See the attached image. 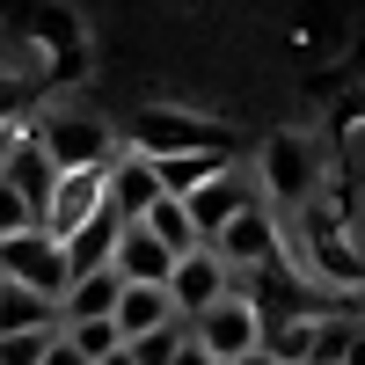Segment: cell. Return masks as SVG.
Returning <instances> with one entry per match:
<instances>
[{
  "label": "cell",
  "instance_id": "obj_1",
  "mask_svg": "<svg viewBox=\"0 0 365 365\" xmlns=\"http://www.w3.org/2000/svg\"><path fill=\"white\" fill-rule=\"evenodd\" d=\"M0 278L58 307V299H66V285H73V270H66V241L44 234V227H29V234H15V241H0Z\"/></svg>",
  "mask_w": 365,
  "mask_h": 365
},
{
  "label": "cell",
  "instance_id": "obj_2",
  "mask_svg": "<svg viewBox=\"0 0 365 365\" xmlns=\"http://www.w3.org/2000/svg\"><path fill=\"white\" fill-rule=\"evenodd\" d=\"M29 132H37V146L51 154L58 175H88V168H110L117 154H125L103 117H44V125H29Z\"/></svg>",
  "mask_w": 365,
  "mask_h": 365
},
{
  "label": "cell",
  "instance_id": "obj_3",
  "mask_svg": "<svg viewBox=\"0 0 365 365\" xmlns=\"http://www.w3.org/2000/svg\"><path fill=\"white\" fill-rule=\"evenodd\" d=\"M227 132L220 125H205V117H182V110H146L139 125H132V154L146 161H168V154H227Z\"/></svg>",
  "mask_w": 365,
  "mask_h": 365
},
{
  "label": "cell",
  "instance_id": "obj_4",
  "mask_svg": "<svg viewBox=\"0 0 365 365\" xmlns=\"http://www.w3.org/2000/svg\"><path fill=\"white\" fill-rule=\"evenodd\" d=\"M190 344L212 358V365H241L256 344H263V322H256V307L241 292H227L220 307H205L197 322H190Z\"/></svg>",
  "mask_w": 365,
  "mask_h": 365
},
{
  "label": "cell",
  "instance_id": "obj_5",
  "mask_svg": "<svg viewBox=\"0 0 365 365\" xmlns=\"http://www.w3.org/2000/svg\"><path fill=\"white\" fill-rule=\"evenodd\" d=\"M212 256L227 263V278H249V270H263V263H278V220L263 212V197L249 205V212H234V220L205 241Z\"/></svg>",
  "mask_w": 365,
  "mask_h": 365
},
{
  "label": "cell",
  "instance_id": "obj_6",
  "mask_svg": "<svg viewBox=\"0 0 365 365\" xmlns=\"http://www.w3.org/2000/svg\"><path fill=\"white\" fill-rule=\"evenodd\" d=\"M263 190L278 197V205H307L322 190V161H314V139H299V132H278V139H263Z\"/></svg>",
  "mask_w": 365,
  "mask_h": 365
},
{
  "label": "cell",
  "instance_id": "obj_7",
  "mask_svg": "<svg viewBox=\"0 0 365 365\" xmlns=\"http://www.w3.org/2000/svg\"><path fill=\"white\" fill-rule=\"evenodd\" d=\"M154 205H161V175H154V161H146V154H132V146H125V154L103 168V212H110L117 227H139Z\"/></svg>",
  "mask_w": 365,
  "mask_h": 365
},
{
  "label": "cell",
  "instance_id": "obj_8",
  "mask_svg": "<svg viewBox=\"0 0 365 365\" xmlns=\"http://www.w3.org/2000/svg\"><path fill=\"white\" fill-rule=\"evenodd\" d=\"M0 182L37 212V227H44V212H51V197H58V168H51V154L37 146V132H15V146H8V161H0Z\"/></svg>",
  "mask_w": 365,
  "mask_h": 365
},
{
  "label": "cell",
  "instance_id": "obj_9",
  "mask_svg": "<svg viewBox=\"0 0 365 365\" xmlns=\"http://www.w3.org/2000/svg\"><path fill=\"white\" fill-rule=\"evenodd\" d=\"M227 292H234V278H227V263L212 256V249L175 256V270H168V299H175V314H182V322H197L205 307H220Z\"/></svg>",
  "mask_w": 365,
  "mask_h": 365
},
{
  "label": "cell",
  "instance_id": "obj_10",
  "mask_svg": "<svg viewBox=\"0 0 365 365\" xmlns=\"http://www.w3.org/2000/svg\"><path fill=\"white\" fill-rule=\"evenodd\" d=\"M249 205H256V182L241 175L234 161H227L220 175H212L205 190H190V197H182V212H190V227H197V249H205V241H212V234H220V227L234 220V212H249Z\"/></svg>",
  "mask_w": 365,
  "mask_h": 365
},
{
  "label": "cell",
  "instance_id": "obj_11",
  "mask_svg": "<svg viewBox=\"0 0 365 365\" xmlns=\"http://www.w3.org/2000/svg\"><path fill=\"white\" fill-rule=\"evenodd\" d=\"M110 270H117L125 285H161V292H168V270H175V256H168V249H161V241L146 234V227H125V234H117V256H110Z\"/></svg>",
  "mask_w": 365,
  "mask_h": 365
},
{
  "label": "cell",
  "instance_id": "obj_12",
  "mask_svg": "<svg viewBox=\"0 0 365 365\" xmlns=\"http://www.w3.org/2000/svg\"><path fill=\"white\" fill-rule=\"evenodd\" d=\"M103 212V168H88V175H58V197H51V212H44V234H58L66 241L73 227H88Z\"/></svg>",
  "mask_w": 365,
  "mask_h": 365
},
{
  "label": "cell",
  "instance_id": "obj_13",
  "mask_svg": "<svg viewBox=\"0 0 365 365\" xmlns=\"http://www.w3.org/2000/svg\"><path fill=\"white\" fill-rule=\"evenodd\" d=\"M110 322H117V336H125V344H139V336H154V329H168V322H182V314H175V299H168L161 285H125Z\"/></svg>",
  "mask_w": 365,
  "mask_h": 365
},
{
  "label": "cell",
  "instance_id": "obj_14",
  "mask_svg": "<svg viewBox=\"0 0 365 365\" xmlns=\"http://www.w3.org/2000/svg\"><path fill=\"white\" fill-rule=\"evenodd\" d=\"M117 292H125V278H117V270L73 278L66 299H58V329H73V322H110V314H117Z\"/></svg>",
  "mask_w": 365,
  "mask_h": 365
},
{
  "label": "cell",
  "instance_id": "obj_15",
  "mask_svg": "<svg viewBox=\"0 0 365 365\" xmlns=\"http://www.w3.org/2000/svg\"><path fill=\"white\" fill-rule=\"evenodd\" d=\"M117 234H125V227H117L110 212H96L88 227H73V234H66V270H73V278H96V270H110Z\"/></svg>",
  "mask_w": 365,
  "mask_h": 365
},
{
  "label": "cell",
  "instance_id": "obj_16",
  "mask_svg": "<svg viewBox=\"0 0 365 365\" xmlns=\"http://www.w3.org/2000/svg\"><path fill=\"white\" fill-rule=\"evenodd\" d=\"M44 329H58V307L0 278V336H44Z\"/></svg>",
  "mask_w": 365,
  "mask_h": 365
},
{
  "label": "cell",
  "instance_id": "obj_17",
  "mask_svg": "<svg viewBox=\"0 0 365 365\" xmlns=\"http://www.w3.org/2000/svg\"><path fill=\"white\" fill-rule=\"evenodd\" d=\"M227 168V154H168V161H154V175H161V197H190V190H205L212 175Z\"/></svg>",
  "mask_w": 365,
  "mask_h": 365
},
{
  "label": "cell",
  "instance_id": "obj_18",
  "mask_svg": "<svg viewBox=\"0 0 365 365\" xmlns=\"http://www.w3.org/2000/svg\"><path fill=\"white\" fill-rule=\"evenodd\" d=\"M139 227H146V234H154V241H161V249H168V256H190V249H197V227H190V212H182L175 197H161V205H154V212H146V220H139Z\"/></svg>",
  "mask_w": 365,
  "mask_h": 365
},
{
  "label": "cell",
  "instance_id": "obj_19",
  "mask_svg": "<svg viewBox=\"0 0 365 365\" xmlns=\"http://www.w3.org/2000/svg\"><path fill=\"white\" fill-rule=\"evenodd\" d=\"M263 358H278V365H307L314 358V314L307 322H278V329H263Z\"/></svg>",
  "mask_w": 365,
  "mask_h": 365
},
{
  "label": "cell",
  "instance_id": "obj_20",
  "mask_svg": "<svg viewBox=\"0 0 365 365\" xmlns=\"http://www.w3.org/2000/svg\"><path fill=\"white\" fill-rule=\"evenodd\" d=\"M66 344L81 351V365H103L110 351H125V336H117V322H73Z\"/></svg>",
  "mask_w": 365,
  "mask_h": 365
},
{
  "label": "cell",
  "instance_id": "obj_21",
  "mask_svg": "<svg viewBox=\"0 0 365 365\" xmlns=\"http://www.w3.org/2000/svg\"><path fill=\"white\" fill-rule=\"evenodd\" d=\"M182 344H190V322H168V329H154V336H139L125 351H132V365H175Z\"/></svg>",
  "mask_w": 365,
  "mask_h": 365
},
{
  "label": "cell",
  "instance_id": "obj_22",
  "mask_svg": "<svg viewBox=\"0 0 365 365\" xmlns=\"http://www.w3.org/2000/svg\"><path fill=\"white\" fill-rule=\"evenodd\" d=\"M29 227H37V212H29L8 182H0V241H15V234H29Z\"/></svg>",
  "mask_w": 365,
  "mask_h": 365
},
{
  "label": "cell",
  "instance_id": "obj_23",
  "mask_svg": "<svg viewBox=\"0 0 365 365\" xmlns=\"http://www.w3.org/2000/svg\"><path fill=\"white\" fill-rule=\"evenodd\" d=\"M51 336H58V329H44V336H0V365H37Z\"/></svg>",
  "mask_w": 365,
  "mask_h": 365
},
{
  "label": "cell",
  "instance_id": "obj_24",
  "mask_svg": "<svg viewBox=\"0 0 365 365\" xmlns=\"http://www.w3.org/2000/svg\"><path fill=\"white\" fill-rule=\"evenodd\" d=\"M37 365H81V351H73V344H66V329H58V336H51V344H44V358H37Z\"/></svg>",
  "mask_w": 365,
  "mask_h": 365
},
{
  "label": "cell",
  "instance_id": "obj_25",
  "mask_svg": "<svg viewBox=\"0 0 365 365\" xmlns=\"http://www.w3.org/2000/svg\"><path fill=\"white\" fill-rule=\"evenodd\" d=\"M175 365H212V358H205L197 344H182V351H175Z\"/></svg>",
  "mask_w": 365,
  "mask_h": 365
},
{
  "label": "cell",
  "instance_id": "obj_26",
  "mask_svg": "<svg viewBox=\"0 0 365 365\" xmlns=\"http://www.w3.org/2000/svg\"><path fill=\"white\" fill-rule=\"evenodd\" d=\"M15 132H22V125H0V161H8V146H15Z\"/></svg>",
  "mask_w": 365,
  "mask_h": 365
},
{
  "label": "cell",
  "instance_id": "obj_27",
  "mask_svg": "<svg viewBox=\"0 0 365 365\" xmlns=\"http://www.w3.org/2000/svg\"><path fill=\"white\" fill-rule=\"evenodd\" d=\"M241 365H278V358H263V351H249V358H241Z\"/></svg>",
  "mask_w": 365,
  "mask_h": 365
},
{
  "label": "cell",
  "instance_id": "obj_28",
  "mask_svg": "<svg viewBox=\"0 0 365 365\" xmlns=\"http://www.w3.org/2000/svg\"><path fill=\"white\" fill-rule=\"evenodd\" d=\"M103 365H132V351H110V358H103Z\"/></svg>",
  "mask_w": 365,
  "mask_h": 365
},
{
  "label": "cell",
  "instance_id": "obj_29",
  "mask_svg": "<svg viewBox=\"0 0 365 365\" xmlns=\"http://www.w3.org/2000/svg\"><path fill=\"white\" fill-rule=\"evenodd\" d=\"M351 307H358V314H365V285H358V292H351Z\"/></svg>",
  "mask_w": 365,
  "mask_h": 365
}]
</instances>
